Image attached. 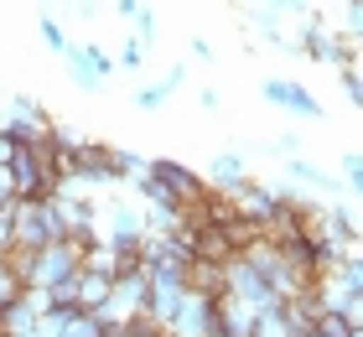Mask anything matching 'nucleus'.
<instances>
[{
  "label": "nucleus",
  "mask_w": 363,
  "mask_h": 337,
  "mask_svg": "<svg viewBox=\"0 0 363 337\" xmlns=\"http://www.w3.org/2000/svg\"><path fill=\"white\" fill-rule=\"evenodd\" d=\"M135 11H140V0H114V16H125V21H135Z\"/></svg>",
  "instance_id": "obj_32"
},
{
  "label": "nucleus",
  "mask_w": 363,
  "mask_h": 337,
  "mask_svg": "<svg viewBox=\"0 0 363 337\" xmlns=\"http://www.w3.org/2000/svg\"><path fill=\"white\" fill-rule=\"evenodd\" d=\"M275 16H306V0H265Z\"/></svg>",
  "instance_id": "obj_28"
},
{
  "label": "nucleus",
  "mask_w": 363,
  "mask_h": 337,
  "mask_svg": "<svg viewBox=\"0 0 363 337\" xmlns=\"http://www.w3.org/2000/svg\"><path fill=\"white\" fill-rule=\"evenodd\" d=\"M52 239H62V213L57 197H16L11 208V249H47Z\"/></svg>",
  "instance_id": "obj_1"
},
{
  "label": "nucleus",
  "mask_w": 363,
  "mask_h": 337,
  "mask_svg": "<svg viewBox=\"0 0 363 337\" xmlns=\"http://www.w3.org/2000/svg\"><path fill=\"white\" fill-rule=\"evenodd\" d=\"M140 233H145V208H130V202L99 208V239L104 244H140Z\"/></svg>",
  "instance_id": "obj_8"
},
{
  "label": "nucleus",
  "mask_w": 363,
  "mask_h": 337,
  "mask_svg": "<svg viewBox=\"0 0 363 337\" xmlns=\"http://www.w3.org/2000/svg\"><path fill=\"white\" fill-rule=\"evenodd\" d=\"M151 177L161 182V187H172V192H177L182 202H192L197 192H203V187H208V182H203V177H197V172H192V166H182L177 156H156V161H151Z\"/></svg>",
  "instance_id": "obj_10"
},
{
  "label": "nucleus",
  "mask_w": 363,
  "mask_h": 337,
  "mask_svg": "<svg viewBox=\"0 0 363 337\" xmlns=\"http://www.w3.org/2000/svg\"><path fill=\"white\" fill-rule=\"evenodd\" d=\"M0 255H11V213H0Z\"/></svg>",
  "instance_id": "obj_33"
},
{
  "label": "nucleus",
  "mask_w": 363,
  "mask_h": 337,
  "mask_svg": "<svg viewBox=\"0 0 363 337\" xmlns=\"http://www.w3.org/2000/svg\"><path fill=\"white\" fill-rule=\"evenodd\" d=\"M21 291H26V285H21V275H16V265H11L6 255H0V311H6Z\"/></svg>",
  "instance_id": "obj_19"
},
{
  "label": "nucleus",
  "mask_w": 363,
  "mask_h": 337,
  "mask_svg": "<svg viewBox=\"0 0 363 337\" xmlns=\"http://www.w3.org/2000/svg\"><path fill=\"white\" fill-rule=\"evenodd\" d=\"M244 166H250V150H218V156L208 161V187H218V192H234L239 182H250V172H244Z\"/></svg>",
  "instance_id": "obj_11"
},
{
  "label": "nucleus",
  "mask_w": 363,
  "mask_h": 337,
  "mask_svg": "<svg viewBox=\"0 0 363 337\" xmlns=\"http://www.w3.org/2000/svg\"><path fill=\"white\" fill-rule=\"evenodd\" d=\"M286 177H291V182H306V187H317V192H327V197H337V177H327L322 166H311L306 156H286Z\"/></svg>",
  "instance_id": "obj_14"
},
{
  "label": "nucleus",
  "mask_w": 363,
  "mask_h": 337,
  "mask_svg": "<svg viewBox=\"0 0 363 337\" xmlns=\"http://www.w3.org/2000/svg\"><path fill=\"white\" fill-rule=\"evenodd\" d=\"M47 125H52V114H47L26 89L0 94V130H6L16 145H42L47 140Z\"/></svg>",
  "instance_id": "obj_2"
},
{
  "label": "nucleus",
  "mask_w": 363,
  "mask_h": 337,
  "mask_svg": "<svg viewBox=\"0 0 363 337\" xmlns=\"http://www.w3.org/2000/svg\"><path fill=\"white\" fill-rule=\"evenodd\" d=\"M16 208V182H11V166H0V213Z\"/></svg>",
  "instance_id": "obj_27"
},
{
  "label": "nucleus",
  "mask_w": 363,
  "mask_h": 337,
  "mask_svg": "<svg viewBox=\"0 0 363 337\" xmlns=\"http://www.w3.org/2000/svg\"><path fill=\"white\" fill-rule=\"evenodd\" d=\"M265 150H270V156H280V161H286V156H301V140H296V135L286 130V135H275V140H270Z\"/></svg>",
  "instance_id": "obj_26"
},
{
  "label": "nucleus",
  "mask_w": 363,
  "mask_h": 337,
  "mask_svg": "<svg viewBox=\"0 0 363 337\" xmlns=\"http://www.w3.org/2000/svg\"><path fill=\"white\" fill-rule=\"evenodd\" d=\"M342 182L363 197V150H348V156H342Z\"/></svg>",
  "instance_id": "obj_23"
},
{
  "label": "nucleus",
  "mask_w": 363,
  "mask_h": 337,
  "mask_svg": "<svg viewBox=\"0 0 363 337\" xmlns=\"http://www.w3.org/2000/svg\"><path fill=\"white\" fill-rule=\"evenodd\" d=\"M192 57L197 62H213V42L208 37H192Z\"/></svg>",
  "instance_id": "obj_31"
},
{
  "label": "nucleus",
  "mask_w": 363,
  "mask_h": 337,
  "mask_svg": "<svg viewBox=\"0 0 363 337\" xmlns=\"http://www.w3.org/2000/svg\"><path fill=\"white\" fill-rule=\"evenodd\" d=\"M358 73H363V67H358Z\"/></svg>",
  "instance_id": "obj_35"
},
{
  "label": "nucleus",
  "mask_w": 363,
  "mask_h": 337,
  "mask_svg": "<svg viewBox=\"0 0 363 337\" xmlns=\"http://www.w3.org/2000/svg\"><path fill=\"white\" fill-rule=\"evenodd\" d=\"M342 99L363 109V73H358V67H342Z\"/></svg>",
  "instance_id": "obj_24"
},
{
  "label": "nucleus",
  "mask_w": 363,
  "mask_h": 337,
  "mask_svg": "<svg viewBox=\"0 0 363 337\" xmlns=\"http://www.w3.org/2000/svg\"><path fill=\"white\" fill-rule=\"evenodd\" d=\"M228 197H234V213L239 218H250V223H259V228H270V218L280 213V202H275V192H270V182H239V187L234 192H228Z\"/></svg>",
  "instance_id": "obj_9"
},
{
  "label": "nucleus",
  "mask_w": 363,
  "mask_h": 337,
  "mask_svg": "<svg viewBox=\"0 0 363 337\" xmlns=\"http://www.w3.org/2000/svg\"><path fill=\"white\" fill-rule=\"evenodd\" d=\"M342 37L363 53V0H342Z\"/></svg>",
  "instance_id": "obj_18"
},
{
  "label": "nucleus",
  "mask_w": 363,
  "mask_h": 337,
  "mask_svg": "<svg viewBox=\"0 0 363 337\" xmlns=\"http://www.w3.org/2000/svg\"><path fill=\"white\" fill-rule=\"evenodd\" d=\"M120 67H140L145 62V42L140 37H125V47H120V57H114Z\"/></svg>",
  "instance_id": "obj_25"
},
{
  "label": "nucleus",
  "mask_w": 363,
  "mask_h": 337,
  "mask_svg": "<svg viewBox=\"0 0 363 337\" xmlns=\"http://www.w3.org/2000/svg\"><path fill=\"white\" fill-rule=\"evenodd\" d=\"M99 11H104L99 0H73V16H78V21H99Z\"/></svg>",
  "instance_id": "obj_29"
},
{
  "label": "nucleus",
  "mask_w": 363,
  "mask_h": 337,
  "mask_svg": "<svg viewBox=\"0 0 363 337\" xmlns=\"http://www.w3.org/2000/svg\"><path fill=\"white\" fill-rule=\"evenodd\" d=\"M167 332H172V337H218V296L187 291Z\"/></svg>",
  "instance_id": "obj_6"
},
{
  "label": "nucleus",
  "mask_w": 363,
  "mask_h": 337,
  "mask_svg": "<svg viewBox=\"0 0 363 337\" xmlns=\"http://www.w3.org/2000/svg\"><path fill=\"white\" fill-rule=\"evenodd\" d=\"M259 99L275 104V109H286V114H296V120H322L317 94H311L306 83H296V78H265L259 83Z\"/></svg>",
  "instance_id": "obj_7"
},
{
  "label": "nucleus",
  "mask_w": 363,
  "mask_h": 337,
  "mask_svg": "<svg viewBox=\"0 0 363 337\" xmlns=\"http://www.w3.org/2000/svg\"><path fill=\"white\" fill-rule=\"evenodd\" d=\"M197 104H203V109H218L223 94H218V89H203V94H197Z\"/></svg>",
  "instance_id": "obj_34"
},
{
  "label": "nucleus",
  "mask_w": 363,
  "mask_h": 337,
  "mask_svg": "<svg viewBox=\"0 0 363 337\" xmlns=\"http://www.w3.org/2000/svg\"><path fill=\"white\" fill-rule=\"evenodd\" d=\"M84 270V249H78L73 239H52L47 249H37L31 255V270H26V285L31 291H47V285H57V280H68Z\"/></svg>",
  "instance_id": "obj_4"
},
{
  "label": "nucleus",
  "mask_w": 363,
  "mask_h": 337,
  "mask_svg": "<svg viewBox=\"0 0 363 337\" xmlns=\"http://www.w3.org/2000/svg\"><path fill=\"white\" fill-rule=\"evenodd\" d=\"M177 94V83L172 78H161V83H151V89H135V109H167V99Z\"/></svg>",
  "instance_id": "obj_17"
},
{
  "label": "nucleus",
  "mask_w": 363,
  "mask_h": 337,
  "mask_svg": "<svg viewBox=\"0 0 363 337\" xmlns=\"http://www.w3.org/2000/svg\"><path fill=\"white\" fill-rule=\"evenodd\" d=\"M16 150H21V145H16V140H11V135H6V130H0V166H11V161H16Z\"/></svg>",
  "instance_id": "obj_30"
},
{
  "label": "nucleus",
  "mask_w": 363,
  "mask_h": 337,
  "mask_svg": "<svg viewBox=\"0 0 363 337\" xmlns=\"http://www.w3.org/2000/svg\"><path fill=\"white\" fill-rule=\"evenodd\" d=\"M250 337H301V332H296L286 301H275V306H259V311H255V332H250Z\"/></svg>",
  "instance_id": "obj_13"
},
{
  "label": "nucleus",
  "mask_w": 363,
  "mask_h": 337,
  "mask_svg": "<svg viewBox=\"0 0 363 337\" xmlns=\"http://www.w3.org/2000/svg\"><path fill=\"white\" fill-rule=\"evenodd\" d=\"M104 301H109V275L78 270V275H73V306H78V311H99Z\"/></svg>",
  "instance_id": "obj_12"
},
{
  "label": "nucleus",
  "mask_w": 363,
  "mask_h": 337,
  "mask_svg": "<svg viewBox=\"0 0 363 337\" xmlns=\"http://www.w3.org/2000/svg\"><path fill=\"white\" fill-rule=\"evenodd\" d=\"M37 31H42V42L52 47L57 57H62V53H68V47H73V42H68V31H62V21H57V16H42V21H37Z\"/></svg>",
  "instance_id": "obj_20"
},
{
  "label": "nucleus",
  "mask_w": 363,
  "mask_h": 337,
  "mask_svg": "<svg viewBox=\"0 0 363 337\" xmlns=\"http://www.w3.org/2000/svg\"><path fill=\"white\" fill-rule=\"evenodd\" d=\"M109 166H114V177H120V182H135V187L151 177V161H145L140 150H125V145H109Z\"/></svg>",
  "instance_id": "obj_15"
},
{
  "label": "nucleus",
  "mask_w": 363,
  "mask_h": 337,
  "mask_svg": "<svg viewBox=\"0 0 363 337\" xmlns=\"http://www.w3.org/2000/svg\"><path fill=\"white\" fill-rule=\"evenodd\" d=\"M135 37H140L145 47H156V37H161V21H156V11H151V6H140V11H135Z\"/></svg>",
  "instance_id": "obj_22"
},
{
  "label": "nucleus",
  "mask_w": 363,
  "mask_h": 337,
  "mask_svg": "<svg viewBox=\"0 0 363 337\" xmlns=\"http://www.w3.org/2000/svg\"><path fill=\"white\" fill-rule=\"evenodd\" d=\"M62 67H68V78H73V89H84V94H94V89H99V83H104V78H99V73H94V62H89L84 53H78V42L68 47V53H62Z\"/></svg>",
  "instance_id": "obj_16"
},
{
  "label": "nucleus",
  "mask_w": 363,
  "mask_h": 337,
  "mask_svg": "<svg viewBox=\"0 0 363 337\" xmlns=\"http://www.w3.org/2000/svg\"><path fill=\"white\" fill-rule=\"evenodd\" d=\"M11 182H16V197H52L57 192V172H52V145H21L11 161Z\"/></svg>",
  "instance_id": "obj_3"
},
{
  "label": "nucleus",
  "mask_w": 363,
  "mask_h": 337,
  "mask_svg": "<svg viewBox=\"0 0 363 337\" xmlns=\"http://www.w3.org/2000/svg\"><path fill=\"white\" fill-rule=\"evenodd\" d=\"M301 57H311V62H327V67H353V57H358V47L342 37V31H333L327 21H317V16H306V31H301V47H296Z\"/></svg>",
  "instance_id": "obj_5"
},
{
  "label": "nucleus",
  "mask_w": 363,
  "mask_h": 337,
  "mask_svg": "<svg viewBox=\"0 0 363 337\" xmlns=\"http://www.w3.org/2000/svg\"><path fill=\"white\" fill-rule=\"evenodd\" d=\"M78 53L94 62V73H99V78H109L114 67H120V62H114V53H109V47H99V42H78Z\"/></svg>",
  "instance_id": "obj_21"
}]
</instances>
